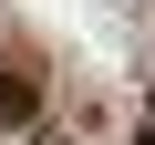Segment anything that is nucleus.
Returning <instances> with one entry per match:
<instances>
[{
	"label": "nucleus",
	"mask_w": 155,
	"mask_h": 145,
	"mask_svg": "<svg viewBox=\"0 0 155 145\" xmlns=\"http://www.w3.org/2000/svg\"><path fill=\"white\" fill-rule=\"evenodd\" d=\"M31 104H41V83H31V72H0V124H21Z\"/></svg>",
	"instance_id": "f257e3e1"
}]
</instances>
